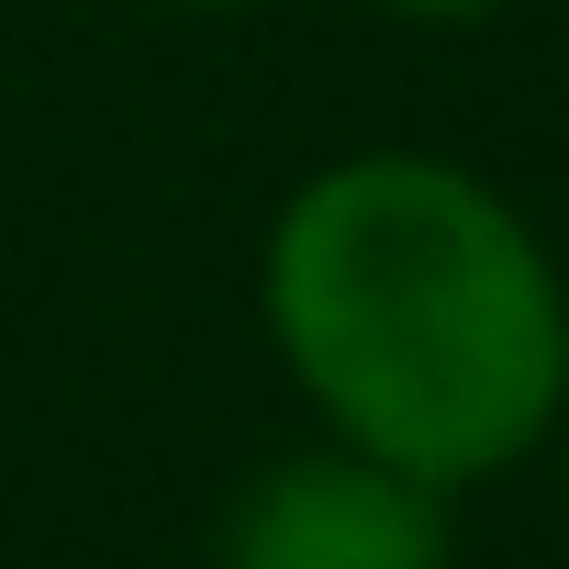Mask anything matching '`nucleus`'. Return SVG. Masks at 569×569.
Here are the masks:
<instances>
[{"label": "nucleus", "instance_id": "3", "mask_svg": "<svg viewBox=\"0 0 569 569\" xmlns=\"http://www.w3.org/2000/svg\"><path fill=\"white\" fill-rule=\"evenodd\" d=\"M380 12H402V23H491L513 0H380Z\"/></svg>", "mask_w": 569, "mask_h": 569}, {"label": "nucleus", "instance_id": "4", "mask_svg": "<svg viewBox=\"0 0 569 569\" xmlns=\"http://www.w3.org/2000/svg\"><path fill=\"white\" fill-rule=\"evenodd\" d=\"M168 12H246V0H168Z\"/></svg>", "mask_w": 569, "mask_h": 569}, {"label": "nucleus", "instance_id": "5", "mask_svg": "<svg viewBox=\"0 0 569 569\" xmlns=\"http://www.w3.org/2000/svg\"><path fill=\"white\" fill-rule=\"evenodd\" d=\"M558 491H569V413H558Z\"/></svg>", "mask_w": 569, "mask_h": 569}, {"label": "nucleus", "instance_id": "2", "mask_svg": "<svg viewBox=\"0 0 569 569\" xmlns=\"http://www.w3.org/2000/svg\"><path fill=\"white\" fill-rule=\"evenodd\" d=\"M212 569H447V491L369 447H302L234 491Z\"/></svg>", "mask_w": 569, "mask_h": 569}, {"label": "nucleus", "instance_id": "1", "mask_svg": "<svg viewBox=\"0 0 569 569\" xmlns=\"http://www.w3.org/2000/svg\"><path fill=\"white\" fill-rule=\"evenodd\" d=\"M257 313L336 447L436 491L536 458L569 413V279L458 157H325L257 246Z\"/></svg>", "mask_w": 569, "mask_h": 569}]
</instances>
